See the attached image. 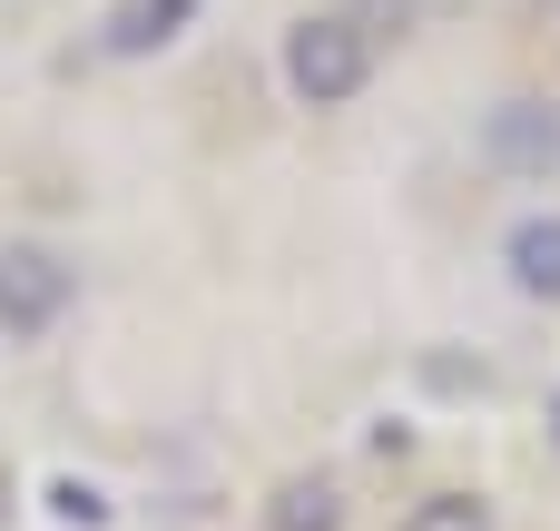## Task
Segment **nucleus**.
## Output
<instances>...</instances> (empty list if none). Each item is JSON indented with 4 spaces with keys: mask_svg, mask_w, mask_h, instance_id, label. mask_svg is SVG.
<instances>
[{
    "mask_svg": "<svg viewBox=\"0 0 560 531\" xmlns=\"http://www.w3.org/2000/svg\"><path fill=\"white\" fill-rule=\"evenodd\" d=\"M384 69V39L364 30V10H305L285 39H276V79L295 108H354Z\"/></svg>",
    "mask_w": 560,
    "mask_h": 531,
    "instance_id": "obj_1",
    "label": "nucleus"
},
{
    "mask_svg": "<svg viewBox=\"0 0 560 531\" xmlns=\"http://www.w3.org/2000/svg\"><path fill=\"white\" fill-rule=\"evenodd\" d=\"M69 305H79V256L49 236H0V335L39 345L69 325Z\"/></svg>",
    "mask_w": 560,
    "mask_h": 531,
    "instance_id": "obj_2",
    "label": "nucleus"
},
{
    "mask_svg": "<svg viewBox=\"0 0 560 531\" xmlns=\"http://www.w3.org/2000/svg\"><path fill=\"white\" fill-rule=\"evenodd\" d=\"M482 158L512 168V177H551V168H560V108H551V99H532V89L492 99V108H482Z\"/></svg>",
    "mask_w": 560,
    "mask_h": 531,
    "instance_id": "obj_3",
    "label": "nucleus"
},
{
    "mask_svg": "<svg viewBox=\"0 0 560 531\" xmlns=\"http://www.w3.org/2000/svg\"><path fill=\"white\" fill-rule=\"evenodd\" d=\"M197 30V0H118L98 20V59H158Z\"/></svg>",
    "mask_w": 560,
    "mask_h": 531,
    "instance_id": "obj_4",
    "label": "nucleus"
},
{
    "mask_svg": "<svg viewBox=\"0 0 560 531\" xmlns=\"http://www.w3.org/2000/svg\"><path fill=\"white\" fill-rule=\"evenodd\" d=\"M502 276H512L522 305H560V217H551V207L512 217V236H502Z\"/></svg>",
    "mask_w": 560,
    "mask_h": 531,
    "instance_id": "obj_5",
    "label": "nucleus"
},
{
    "mask_svg": "<svg viewBox=\"0 0 560 531\" xmlns=\"http://www.w3.org/2000/svg\"><path fill=\"white\" fill-rule=\"evenodd\" d=\"M256 531H345V483H335V473H285V483L266 493Z\"/></svg>",
    "mask_w": 560,
    "mask_h": 531,
    "instance_id": "obj_6",
    "label": "nucleus"
},
{
    "mask_svg": "<svg viewBox=\"0 0 560 531\" xmlns=\"http://www.w3.org/2000/svg\"><path fill=\"white\" fill-rule=\"evenodd\" d=\"M394 531H502L492 522V503L482 493H463V483H443V493H413L404 503V522Z\"/></svg>",
    "mask_w": 560,
    "mask_h": 531,
    "instance_id": "obj_7",
    "label": "nucleus"
},
{
    "mask_svg": "<svg viewBox=\"0 0 560 531\" xmlns=\"http://www.w3.org/2000/svg\"><path fill=\"white\" fill-rule=\"evenodd\" d=\"M49 512H59L69 531H98V522H108V493L79 483V473H59V483H49Z\"/></svg>",
    "mask_w": 560,
    "mask_h": 531,
    "instance_id": "obj_8",
    "label": "nucleus"
},
{
    "mask_svg": "<svg viewBox=\"0 0 560 531\" xmlns=\"http://www.w3.org/2000/svg\"><path fill=\"white\" fill-rule=\"evenodd\" d=\"M0 522H10V473H0Z\"/></svg>",
    "mask_w": 560,
    "mask_h": 531,
    "instance_id": "obj_9",
    "label": "nucleus"
}]
</instances>
